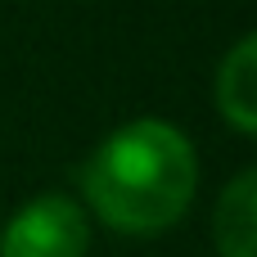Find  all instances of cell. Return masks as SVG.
<instances>
[{
    "instance_id": "cell-1",
    "label": "cell",
    "mask_w": 257,
    "mask_h": 257,
    "mask_svg": "<svg viewBox=\"0 0 257 257\" xmlns=\"http://www.w3.org/2000/svg\"><path fill=\"white\" fill-rule=\"evenodd\" d=\"M199 158L181 126L163 117H136L99 140L81 167L86 203L126 235L167 230L194 199Z\"/></svg>"
},
{
    "instance_id": "cell-2",
    "label": "cell",
    "mask_w": 257,
    "mask_h": 257,
    "mask_svg": "<svg viewBox=\"0 0 257 257\" xmlns=\"http://www.w3.org/2000/svg\"><path fill=\"white\" fill-rule=\"evenodd\" d=\"M90 226L77 199L36 194L27 199L0 235V257H86Z\"/></svg>"
},
{
    "instance_id": "cell-3",
    "label": "cell",
    "mask_w": 257,
    "mask_h": 257,
    "mask_svg": "<svg viewBox=\"0 0 257 257\" xmlns=\"http://www.w3.org/2000/svg\"><path fill=\"white\" fill-rule=\"evenodd\" d=\"M217 108L230 126L257 136V32L226 50L217 68Z\"/></svg>"
},
{
    "instance_id": "cell-4",
    "label": "cell",
    "mask_w": 257,
    "mask_h": 257,
    "mask_svg": "<svg viewBox=\"0 0 257 257\" xmlns=\"http://www.w3.org/2000/svg\"><path fill=\"white\" fill-rule=\"evenodd\" d=\"M212 235L221 257H257V167L239 172L212 212Z\"/></svg>"
}]
</instances>
